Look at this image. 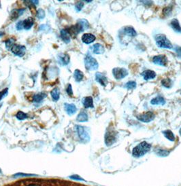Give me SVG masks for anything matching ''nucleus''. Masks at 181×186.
I'll list each match as a JSON object with an SVG mask.
<instances>
[{
	"mask_svg": "<svg viewBox=\"0 0 181 186\" xmlns=\"http://www.w3.org/2000/svg\"><path fill=\"white\" fill-rule=\"evenodd\" d=\"M151 145L147 142H142L138 145L135 147L133 149V155L135 157H140L149 152L151 149Z\"/></svg>",
	"mask_w": 181,
	"mask_h": 186,
	"instance_id": "f257e3e1",
	"label": "nucleus"
},
{
	"mask_svg": "<svg viewBox=\"0 0 181 186\" xmlns=\"http://www.w3.org/2000/svg\"><path fill=\"white\" fill-rule=\"evenodd\" d=\"M85 65L87 70L89 71H93L98 69V63L96 59H94L90 54H88L85 59Z\"/></svg>",
	"mask_w": 181,
	"mask_h": 186,
	"instance_id": "f03ea898",
	"label": "nucleus"
},
{
	"mask_svg": "<svg viewBox=\"0 0 181 186\" xmlns=\"http://www.w3.org/2000/svg\"><path fill=\"white\" fill-rule=\"evenodd\" d=\"M156 44L158 46L162 48H172V44L164 35H159L156 37Z\"/></svg>",
	"mask_w": 181,
	"mask_h": 186,
	"instance_id": "7ed1b4c3",
	"label": "nucleus"
},
{
	"mask_svg": "<svg viewBox=\"0 0 181 186\" xmlns=\"http://www.w3.org/2000/svg\"><path fill=\"white\" fill-rule=\"evenodd\" d=\"M76 130L78 135L79 137L80 140L84 143H86L89 141L90 136L89 133L87 132L86 128L82 126H76Z\"/></svg>",
	"mask_w": 181,
	"mask_h": 186,
	"instance_id": "20e7f679",
	"label": "nucleus"
},
{
	"mask_svg": "<svg viewBox=\"0 0 181 186\" xmlns=\"http://www.w3.org/2000/svg\"><path fill=\"white\" fill-rule=\"evenodd\" d=\"M116 141V132L114 130H111L106 133L105 134V143L107 146H111L114 144Z\"/></svg>",
	"mask_w": 181,
	"mask_h": 186,
	"instance_id": "39448f33",
	"label": "nucleus"
},
{
	"mask_svg": "<svg viewBox=\"0 0 181 186\" xmlns=\"http://www.w3.org/2000/svg\"><path fill=\"white\" fill-rule=\"evenodd\" d=\"M67 30L70 33V36H72L74 37H76L78 34L80 33V32H82L85 29H84L81 25L78 23V22H77L76 25H73V26L67 29Z\"/></svg>",
	"mask_w": 181,
	"mask_h": 186,
	"instance_id": "423d86ee",
	"label": "nucleus"
},
{
	"mask_svg": "<svg viewBox=\"0 0 181 186\" xmlns=\"http://www.w3.org/2000/svg\"><path fill=\"white\" fill-rule=\"evenodd\" d=\"M112 73L116 79H123L128 75V72L127 69H125V68H119V67L113 69Z\"/></svg>",
	"mask_w": 181,
	"mask_h": 186,
	"instance_id": "0eeeda50",
	"label": "nucleus"
},
{
	"mask_svg": "<svg viewBox=\"0 0 181 186\" xmlns=\"http://www.w3.org/2000/svg\"><path fill=\"white\" fill-rule=\"evenodd\" d=\"M12 52L18 56H23L26 52V48L21 45H14L11 49Z\"/></svg>",
	"mask_w": 181,
	"mask_h": 186,
	"instance_id": "6e6552de",
	"label": "nucleus"
},
{
	"mask_svg": "<svg viewBox=\"0 0 181 186\" xmlns=\"http://www.w3.org/2000/svg\"><path fill=\"white\" fill-rule=\"evenodd\" d=\"M137 118L140 121L143 122H150L154 120L155 114L153 112L148 111L145 114L138 115Z\"/></svg>",
	"mask_w": 181,
	"mask_h": 186,
	"instance_id": "1a4fd4ad",
	"label": "nucleus"
},
{
	"mask_svg": "<svg viewBox=\"0 0 181 186\" xmlns=\"http://www.w3.org/2000/svg\"><path fill=\"white\" fill-rule=\"evenodd\" d=\"M153 60L155 64L160 66H166L167 63V59L165 55L155 56L153 57Z\"/></svg>",
	"mask_w": 181,
	"mask_h": 186,
	"instance_id": "9d476101",
	"label": "nucleus"
},
{
	"mask_svg": "<svg viewBox=\"0 0 181 186\" xmlns=\"http://www.w3.org/2000/svg\"><path fill=\"white\" fill-rule=\"evenodd\" d=\"M95 79L97 82H99L100 84L103 86H106V85H107V83H108L107 78H106V77L102 73H99V72L96 73Z\"/></svg>",
	"mask_w": 181,
	"mask_h": 186,
	"instance_id": "9b49d317",
	"label": "nucleus"
},
{
	"mask_svg": "<svg viewBox=\"0 0 181 186\" xmlns=\"http://www.w3.org/2000/svg\"><path fill=\"white\" fill-rule=\"evenodd\" d=\"M95 40V37L93 34L85 33L82 37V41L86 44H89Z\"/></svg>",
	"mask_w": 181,
	"mask_h": 186,
	"instance_id": "f8f14e48",
	"label": "nucleus"
},
{
	"mask_svg": "<svg viewBox=\"0 0 181 186\" xmlns=\"http://www.w3.org/2000/svg\"><path fill=\"white\" fill-rule=\"evenodd\" d=\"M65 110L67 112V114L69 115H74L76 112V107L74 104H65Z\"/></svg>",
	"mask_w": 181,
	"mask_h": 186,
	"instance_id": "ddd939ff",
	"label": "nucleus"
},
{
	"mask_svg": "<svg viewBox=\"0 0 181 186\" xmlns=\"http://www.w3.org/2000/svg\"><path fill=\"white\" fill-rule=\"evenodd\" d=\"M145 80H148L151 79H154L156 77V73L155 72L151 71V70H146L141 74Z\"/></svg>",
	"mask_w": 181,
	"mask_h": 186,
	"instance_id": "4468645a",
	"label": "nucleus"
},
{
	"mask_svg": "<svg viewBox=\"0 0 181 186\" xmlns=\"http://www.w3.org/2000/svg\"><path fill=\"white\" fill-rule=\"evenodd\" d=\"M61 37L65 43L68 44L70 41V35L66 29H62L61 31Z\"/></svg>",
	"mask_w": 181,
	"mask_h": 186,
	"instance_id": "2eb2a0df",
	"label": "nucleus"
},
{
	"mask_svg": "<svg viewBox=\"0 0 181 186\" xmlns=\"http://www.w3.org/2000/svg\"><path fill=\"white\" fill-rule=\"evenodd\" d=\"M82 103L85 108H93V101L91 97H86L83 99Z\"/></svg>",
	"mask_w": 181,
	"mask_h": 186,
	"instance_id": "dca6fc26",
	"label": "nucleus"
},
{
	"mask_svg": "<svg viewBox=\"0 0 181 186\" xmlns=\"http://www.w3.org/2000/svg\"><path fill=\"white\" fill-rule=\"evenodd\" d=\"M170 25L174 31L181 33V27L180 26L179 22L178 21L177 19H173V20L171 21Z\"/></svg>",
	"mask_w": 181,
	"mask_h": 186,
	"instance_id": "f3484780",
	"label": "nucleus"
},
{
	"mask_svg": "<svg viewBox=\"0 0 181 186\" xmlns=\"http://www.w3.org/2000/svg\"><path fill=\"white\" fill-rule=\"evenodd\" d=\"M23 12H25V9H17V10H12L10 16L12 19H17L18 17H20L21 15L23 14Z\"/></svg>",
	"mask_w": 181,
	"mask_h": 186,
	"instance_id": "a211bd4d",
	"label": "nucleus"
},
{
	"mask_svg": "<svg viewBox=\"0 0 181 186\" xmlns=\"http://www.w3.org/2000/svg\"><path fill=\"white\" fill-rule=\"evenodd\" d=\"M93 52L96 54H101L104 52V48H103L102 45L99 44H96L93 45Z\"/></svg>",
	"mask_w": 181,
	"mask_h": 186,
	"instance_id": "6ab92c4d",
	"label": "nucleus"
},
{
	"mask_svg": "<svg viewBox=\"0 0 181 186\" xmlns=\"http://www.w3.org/2000/svg\"><path fill=\"white\" fill-rule=\"evenodd\" d=\"M34 25V20L33 18L31 17H29L28 18L25 19L23 21V28L26 30L30 29L31 27Z\"/></svg>",
	"mask_w": 181,
	"mask_h": 186,
	"instance_id": "aec40b11",
	"label": "nucleus"
},
{
	"mask_svg": "<svg viewBox=\"0 0 181 186\" xmlns=\"http://www.w3.org/2000/svg\"><path fill=\"white\" fill-rule=\"evenodd\" d=\"M46 97V95L45 93L43 92H40L38 93V94L35 95L34 97V101L36 103H39L41 101H43V99Z\"/></svg>",
	"mask_w": 181,
	"mask_h": 186,
	"instance_id": "412c9836",
	"label": "nucleus"
},
{
	"mask_svg": "<svg viewBox=\"0 0 181 186\" xmlns=\"http://www.w3.org/2000/svg\"><path fill=\"white\" fill-rule=\"evenodd\" d=\"M76 120L80 122H85L88 121V115L85 111H81L77 116Z\"/></svg>",
	"mask_w": 181,
	"mask_h": 186,
	"instance_id": "4be33fe9",
	"label": "nucleus"
},
{
	"mask_svg": "<svg viewBox=\"0 0 181 186\" xmlns=\"http://www.w3.org/2000/svg\"><path fill=\"white\" fill-rule=\"evenodd\" d=\"M151 103L152 105H165V103H166V101H165L164 98H163V97H157L156 98L152 99Z\"/></svg>",
	"mask_w": 181,
	"mask_h": 186,
	"instance_id": "5701e85b",
	"label": "nucleus"
},
{
	"mask_svg": "<svg viewBox=\"0 0 181 186\" xmlns=\"http://www.w3.org/2000/svg\"><path fill=\"white\" fill-rule=\"evenodd\" d=\"M74 78H75L76 81L77 82H79L83 79V77H84L83 73L81 71H80L79 69H76L74 73Z\"/></svg>",
	"mask_w": 181,
	"mask_h": 186,
	"instance_id": "b1692460",
	"label": "nucleus"
},
{
	"mask_svg": "<svg viewBox=\"0 0 181 186\" xmlns=\"http://www.w3.org/2000/svg\"><path fill=\"white\" fill-rule=\"evenodd\" d=\"M124 33L125 34H127V36H135L137 35L136 31L134 30V29L133 27H127L124 29Z\"/></svg>",
	"mask_w": 181,
	"mask_h": 186,
	"instance_id": "393cba45",
	"label": "nucleus"
},
{
	"mask_svg": "<svg viewBox=\"0 0 181 186\" xmlns=\"http://www.w3.org/2000/svg\"><path fill=\"white\" fill-rule=\"evenodd\" d=\"M50 95L52 96V98L53 99L54 101H58L59 99V97H60V91L57 88H54L53 91H51L50 92Z\"/></svg>",
	"mask_w": 181,
	"mask_h": 186,
	"instance_id": "a878e982",
	"label": "nucleus"
},
{
	"mask_svg": "<svg viewBox=\"0 0 181 186\" xmlns=\"http://www.w3.org/2000/svg\"><path fill=\"white\" fill-rule=\"evenodd\" d=\"M59 60L63 65H66L70 63V56L67 54H61L59 56Z\"/></svg>",
	"mask_w": 181,
	"mask_h": 186,
	"instance_id": "bb28decb",
	"label": "nucleus"
},
{
	"mask_svg": "<svg viewBox=\"0 0 181 186\" xmlns=\"http://www.w3.org/2000/svg\"><path fill=\"white\" fill-rule=\"evenodd\" d=\"M164 136L166 137L168 140L171 141H174L175 140V137H174V135L173 133L171 130H165L163 132Z\"/></svg>",
	"mask_w": 181,
	"mask_h": 186,
	"instance_id": "cd10ccee",
	"label": "nucleus"
},
{
	"mask_svg": "<svg viewBox=\"0 0 181 186\" xmlns=\"http://www.w3.org/2000/svg\"><path fill=\"white\" fill-rule=\"evenodd\" d=\"M161 84H162L164 87H166L167 88H170L172 86V80L169 78L163 79L162 81H161Z\"/></svg>",
	"mask_w": 181,
	"mask_h": 186,
	"instance_id": "c85d7f7f",
	"label": "nucleus"
},
{
	"mask_svg": "<svg viewBox=\"0 0 181 186\" xmlns=\"http://www.w3.org/2000/svg\"><path fill=\"white\" fill-rule=\"evenodd\" d=\"M15 40L14 39H9L7 41H6V47L8 50H10L12 49V48L14 46V44Z\"/></svg>",
	"mask_w": 181,
	"mask_h": 186,
	"instance_id": "c756f323",
	"label": "nucleus"
},
{
	"mask_svg": "<svg viewBox=\"0 0 181 186\" xmlns=\"http://www.w3.org/2000/svg\"><path fill=\"white\" fill-rule=\"evenodd\" d=\"M78 22L82 25V27H83V29L85 30L87 29H88L89 27L88 21L85 20V19H80V20L78 21Z\"/></svg>",
	"mask_w": 181,
	"mask_h": 186,
	"instance_id": "7c9ffc66",
	"label": "nucleus"
},
{
	"mask_svg": "<svg viewBox=\"0 0 181 186\" xmlns=\"http://www.w3.org/2000/svg\"><path fill=\"white\" fill-rule=\"evenodd\" d=\"M16 116H17V119H18L19 120H24L28 117L27 115L25 114L24 112H22V111H18L17 114V115H16Z\"/></svg>",
	"mask_w": 181,
	"mask_h": 186,
	"instance_id": "2f4dec72",
	"label": "nucleus"
},
{
	"mask_svg": "<svg viewBox=\"0 0 181 186\" xmlns=\"http://www.w3.org/2000/svg\"><path fill=\"white\" fill-rule=\"evenodd\" d=\"M156 153L158 156L164 157V156H167L168 154H169V152H168V151H167V150L159 149H157L156 151Z\"/></svg>",
	"mask_w": 181,
	"mask_h": 186,
	"instance_id": "473e14b6",
	"label": "nucleus"
},
{
	"mask_svg": "<svg viewBox=\"0 0 181 186\" xmlns=\"http://www.w3.org/2000/svg\"><path fill=\"white\" fill-rule=\"evenodd\" d=\"M136 87V83L135 82H128L127 84L125 85V88H127L128 89H134Z\"/></svg>",
	"mask_w": 181,
	"mask_h": 186,
	"instance_id": "72a5a7b5",
	"label": "nucleus"
},
{
	"mask_svg": "<svg viewBox=\"0 0 181 186\" xmlns=\"http://www.w3.org/2000/svg\"><path fill=\"white\" fill-rule=\"evenodd\" d=\"M37 17L40 19H43L45 17V12L42 9H38L37 11Z\"/></svg>",
	"mask_w": 181,
	"mask_h": 186,
	"instance_id": "f704fd0d",
	"label": "nucleus"
},
{
	"mask_svg": "<svg viewBox=\"0 0 181 186\" xmlns=\"http://www.w3.org/2000/svg\"><path fill=\"white\" fill-rule=\"evenodd\" d=\"M83 6H84V4L82 2H78L76 4V10L78 12H80L83 8Z\"/></svg>",
	"mask_w": 181,
	"mask_h": 186,
	"instance_id": "c9c22d12",
	"label": "nucleus"
},
{
	"mask_svg": "<svg viewBox=\"0 0 181 186\" xmlns=\"http://www.w3.org/2000/svg\"><path fill=\"white\" fill-rule=\"evenodd\" d=\"M8 91V88H6L5 90H4V91H2L0 92V101L2 100L3 97H5L6 95H7Z\"/></svg>",
	"mask_w": 181,
	"mask_h": 186,
	"instance_id": "e433bc0d",
	"label": "nucleus"
},
{
	"mask_svg": "<svg viewBox=\"0 0 181 186\" xmlns=\"http://www.w3.org/2000/svg\"><path fill=\"white\" fill-rule=\"evenodd\" d=\"M66 92L67 94L69 95L72 96L73 95V91H72V85L68 84L67 85V87L66 88Z\"/></svg>",
	"mask_w": 181,
	"mask_h": 186,
	"instance_id": "4c0bfd02",
	"label": "nucleus"
},
{
	"mask_svg": "<svg viewBox=\"0 0 181 186\" xmlns=\"http://www.w3.org/2000/svg\"><path fill=\"white\" fill-rule=\"evenodd\" d=\"M16 27L18 30H21L23 28V21H19L16 25Z\"/></svg>",
	"mask_w": 181,
	"mask_h": 186,
	"instance_id": "58836bf2",
	"label": "nucleus"
},
{
	"mask_svg": "<svg viewBox=\"0 0 181 186\" xmlns=\"http://www.w3.org/2000/svg\"><path fill=\"white\" fill-rule=\"evenodd\" d=\"M70 179H74V180L83 181V179H82L81 177H80L79 175H74L71 176V177H70Z\"/></svg>",
	"mask_w": 181,
	"mask_h": 186,
	"instance_id": "ea45409f",
	"label": "nucleus"
},
{
	"mask_svg": "<svg viewBox=\"0 0 181 186\" xmlns=\"http://www.w3.org/2000/svg\"><path fill=\"white\" fill-rule=\"evenodd\" d=\"M30 176H33V175L24 174V173H17V174L14 175V177H30Z\"/></svg>",
	"mask_w": 181,
	"mask_h": 186,
	"instance_id": "a19ab883",
	"label": "nucleus"
},
{
	"mask_svg": "<svg viewBox=\"0 0 181 186\" xmlns=\"http://www.w3.org/2000/svg\"><path fill=\"white\" fill-rule=\"evenodd\" d=\"M176 52L178 54V55H179V56H181V47L177 48L176 49Z\"/></svg>",
	"mask_w": 181,
	"mask_h": 186,
	"instance_id": "79ce46f5",
	"label": "nucleus"
},
{
	"mask_svg": "<svg viewBox=\"0 0 181 186\" xmlns=\"http://www.w3.org/2000/svg\"><path fill=\"white\" fill-rule=\"evenodd\" d=\"M27 186H41V185H38V184H32L28 185H27Z\"/></svg>",
	"mask_w": 181,
	"mask_h": 186,
	"instance_id": "37998d69",
	"label": "nucleus"
},
{
	"mask_svg": "<svg viewBox=\"0 0 181 186\" xmlns=\"http://www.w3.org/2000/svg\"><path fill=\"white\" fill-rule=\"evenodd\" d=\"M2 170H1V169H0V175L2 174Z\"/></svg>",
	"mask_w": 181,
	"mask_h": 186,
	"instance_id": "c03bdc74",
	"label": "nucleus"
},
{
	"mask_svg": "<svg viewBox=\"0 0 181 186\" xmlns=\"http://www.w3.org/2000/svg\"><path fill=\"white\" fill-rule=\"evenodd\" d=\"M180 136H181V129H180Z\"/></svg>",
	"mask_w": 181,
	"mask_h": 186,
	"instance_id": "a18cd8bd",
	"label": "nucleus"
},
{
	"mask_svg": "<svg viewBox=\"0 0 181 186\" xmlns=\"http://www.w3.org/2000/svg\"><path fill=\"white\" fill-rule=\"evenodd\" d=\"M180 93H181V92H180Z\"/></svg>",
	"mask_w": 181,
	"mask_h": 186,
	"instance_id": "49530a36",
	"label": "nucleus"
}]
</instances>
